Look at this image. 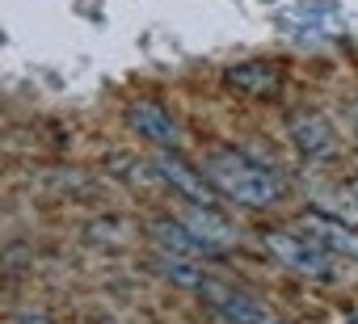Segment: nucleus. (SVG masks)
I'll return each instance as SVG.
<instances>
[{
  "instance_id": "1",
  "label": "nucleus",
  "mask_w": 358,
  "mask_h": 324,
  "mask_svg": "<svg viewBox=\"0 0 358 324\" xmlns=\"http://www.w3.org/2000/svg\"><path fill=\"white\" fill-rule=\"evenodd\" d=\"M203 173L211 177V186H215L224 198H232V202H241V207H270V202H278V194H282L274 169L262 165V160H253L249 152H236V147L211 152L207 165H203Z\"/></svg>"
},
{
  "instance_id": "2",
  "label": "nucleus",
  "mask_w": 358,
  "mask_h": 324,
  "mask_svg": "<svg viewBox=\"0 0 358 324\" xmlns=\"http://www.w3.org/2000/svg\"><path fill=\"white\" fill-rule=\"evenodd\" d=\"M199 295H203V303H207L224 324H282L278 311H270L257 295H249V290H241V286H232V282H224V278H207V282L199 286Z\"/></svg>"
},
{
  "instance_id": "3",
  "label": "nucleus",
  "mask_w": 358,
  "mask_h": 324,
  "mask_svg": "<svg viewBox=\"0 0 358 324\" xmlns=\"http://www.w3.org/2000/svg\"><path fill=\"white\" fill-rule=\"evenodd\" d=\"M266 249L282 261V265H291L295 274H303V278H316V282H329L333 278V253H324L316 240H308L303 232H266Z\"/></svg>"
},
{
  "instance_id": "4",
  "label": "nucleus",
  "mask_w": 358,
  "mask_h": 324,
  "mask_svg": "<svg viewBox=\"0 0 358 324\" xmlns=\"http://www.w3.org/2000/svg\"><path fill=\"white\" fill-rule=\"evenodd\" d=\"M287 131H291V143L303 160H333L337 156V131L324 114L316 110H303V114H291L287 118Z\"/></svg>"
},
{
  "instance_id": "5",
  "label": "nucleus",
  "mask_w": 358,
  "mask_h": 324,
  "mask_svg": "<svg viewBox=\"0 0 358 324\" xmlns=\"http://www.w3.org/2000/svg\"><path fill=\"white\" fill-rule=\"evenodd\" d=\"M295 232H303L308 240H316L324 253H333V257H350V261H358V228H350V223H341V219H333V215H324V211H303L299 219H295Z\"/></svg>"
},
{
  "instance_id": "6",
  "label": "nucleus",
  "mask_w": 358,
  "mask_h": 324,
  "mask_svg": "<svg viewBox=\"0 0 358 324\" xmlns=\"http://www.w3.org/2000/svg\"><path fill=\"white\" fill-rule=\"evenodd\" d=\"M156 177L169 186V190H177L186 202H194V207H215V186H211V177H199V169H190L177 152H160L156 156Z\"/></svg>"
},
{
  "instance_id": "7",
  "label": "nucleus",
  "mask_w": 358,
  "mask_h": 324,
  "mask_svg": "<svg viewBox=\"0 0 358 324\" xmlns=\"http://www.w3.org/2000/svg\"><path fill=\"white\" fill-rule=\"evenodd\" d=\"M127 122L135 126L139 139H148L160 152H177V147H182V126H177V118L164 105H156V101H131Z\"/></svg>"
},
{
  "instance_id": "8",
  "label": "nucleus",
  "mask_w": 358,
  "mask_h": 324,
  "mask_svg": "<svg viewBox=\"0 0 358 324\" xmlns=\"http://www.w3.org/2000/svg\"><path fill=\"white\" fill-rule=\"evenodd\" d=\"M148 236L160 244V253H173V257H220V249L207 244L186 219H152Z\"/></svg>"
},
{
  "instance_id": "9",
  "label": "nucleus",
  "mask_w": 358,
  "mask_h": 324,
  "mask_svg": "<svg viewBox=\"0 0 358 324\" xmlns=\"http://www.w3.org/2000/svg\"><path fill=\"white\" fill-rule=\"evenodd\" d=\"M224 80H228V89L249 93V97H278V89H282L278 68H270V64H262V59H249V64L228 68Z\"/></svg>"
},
{
  "instance_id": "10",
  "label": "nucleus",
  "mask_w": 358,
  "mask_h": 324,
  "mask_svg": "<svg viewBox=\"0 0 358 324\" xmlns=\"http://www.w3.org/2000/svg\"><path fill=\"white\" fill-rule=\"evenodd\" d=\"M182 219H186V223H190V228L207 240V244H215L220 253L236 244V228H232V223H224L215 207H194V202H190V211H186Z\"/></svg>"
},
{
  "instance_id": "11",
  "label": "nucleus",
  "mask_w": 358,
  "mask_h": 324,
  "mask_svg": "<svg viewBox=\"0 0 358 324\" xmlns=\"http://www.w3.org/2000/svg\"><path fill=\"white\" fill-rule=\"evenodd\" d=\"M152 270L164 278V282H173V286H203L207 282V274L194 265V257H173V253H160L156 261H152Z\"/></svg>"
},
{
  "instance_id": "12",
  "label": "nucleus",
  "mask_w": 358,
  "mask_h": 324,
  "mask_svg": "<svg viewBox=\"0 0 358 324\" xmlns=\"http://www.w3.org/2000/svg\"><path fill=\"white\" fill-rule=\"evenodd\" d=\"M17 324H51V320H47V311L30 307V311H22V316H17Z\"/></svg>"
},
{
  "instance_id": "13",
  "label": "nucleus",
  "mask_w": 358,
  "mask_h": 324,
  "mask_svg": "<svg viewBox=\"0 0 358 324\" xmlns=\"http://www.w3.org/2000/svg\"><path fill=\"white\" fill-rule=\"evenodd\" d=\"M350 122L358 126V101H350Z\"/></svg>"
},
{
  "instance_id": "14",
  "label": "nucleus",
  "mask_w": 358,
  "mask_h": 324,
  "mask_svg": "<svg viewBox=\"0 0 358 324\" xmlns=\"http://www.w3.org/2000/svg\"><path fill=\"white\" fill-rule=\"evenodd\" d=\"M354 194H358V186H354Z\"/></svg>"
}]
</instances>
